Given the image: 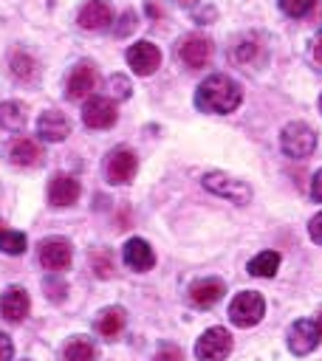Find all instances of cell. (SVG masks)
<instances>
[{
    "mask_svg": "<svg viewBox=\"0 0 322 361\" xmlns=\"http://www.w3.org/2000/svg\"><path fill=\"white\" fill-rule=\"evenodd\" d=\"M79 180L73 175H54L48 180V200L51 206H73L79 200Z\"/></svg>",
    "mask_w": 322,
    "mask_h": 361,
    "instance_id": "obj_14",
    "label": "cell"
},
{
    "mask_svg": "<svg viewBox=\"0 0 322 361\" xmlns=\"http://www.w3.org/2000/svg\"><path fill=\"white\" fill-rule=\"evenodd\" d=\"M11 355H14V344L6 333H0V361H11Z\"/></svg>",
    "mask_w": 322,
    "mask_h": 361,
    "instance_id": "obj_33",
    "label": "cell"
},
{
    "mask_svg": "<svg viewBox=\"0 0 322 361\" xmlns=\"http://www.w3.org/2000/svg\"><path fill=\"white\" fill-rule=\"evenodd\" d=\"M311 56H314V62L316 65H322V31L314 37V42H311Z\"/></svg>",
    "mask_w": 322,
    "mask_h": 361,
    "instance_id": "obj_35",
    "label": "cell"
},
{
    "mask_svg": "<svg viewBox=\"0 0 322 361\" xmlns=\"http://www.w3.org/2000/svg\"><path fill=\"white\" fill-rule=\"evenodd\" d=\"M107 85H110V96H113V99H127V96H130V82H127L121 73H113Z\"/></svg>",
    "mask_w": 322,
    "mask_h": 361,
    "instance_id": "obj_29",
    "label": "cell"
},
{
    "mask_svg": "<svg viewBox=\"0 0 322 361\" xmlns=\"http://www.w3.org/2000/svg\"><path fill=\"white\" fill-rule=\"evenodd\" d=\"M121 257H124V265L133 268V271H138V274H141V271H150V268L155 265V254H153V248L147 245V240H141V237L127 240Z\"/></svg>",
    "mask_w": 322,
    "mask_h": 361,
    "instance_id": "obj_16",
    "label": "cell"
},
{
    "mask_svg": "<svg viewBox=\"0 0 322 361\" xmlns=\"http://www.w3.org/2000/svg\"><path fill=\"white\" fill-rule=\"evenodd\" d=\"M314 6H316V0H280V8L288 17H305L314 11Z\"/></svg>",
    "mask_w": 322,
    "mask_h": 361,
    "instance_id": "obj_25",
    "label": "cell"
},
{
    "mask_svg": "<svg viewBox=\"0 0 322 361\" xmlns=\"http://www.w3.org/2000/svg\"><path fill=\"white\" fill-rule=\"evenodd\" d=\"M153 361H184V355H181V350H178L175 344H164V347L155 353Z\"/></svg>",
    "mask_w": 322,
    "mask_h": 361,
    "instance_id": "obj_31",
    "label": "cell"
},
{
    "mask_svg": "<svg viewBox=\"0 0 322 361\" xmlns=\"http://www.w3.org/2000/svg\"><path fill=\"white\" fill-rule=\"evenodd\" d=\"M280 268V254L277 251H260L257 257L249 259V274L251 276H274Z\"/></svg>",
    "mask_w": 322,
    "mask_h": 361,
    "instance_id": "obj_22",
    "label": "cell"
},
{
    "mask_svg": "<svg viewBox=\"0 0 322 361\" xmlns=\"http://www.w3.org/2000/svg\"><path fill=\"white\" fill-rule=\"evenodd\" d=\"M127 65H130L133 73L150 76V73H155L158 65H161V51H158L153 42L141 39V42L130 45V51H127Z\"/></svg>",
    "mask_w": 322,
    "mask_h": 361,
    "instance_id": "obj_11",
    "label": "cell"
},
{
    "mask_svg": "<svg viewBox=\"0 0 322 361\" xmlns=\"http://www.w3.org/2000/svg\"><path fill=\"white\" fill-rule=\"evenodd\" d=\"M280 147H282V152L288 158H308L314 152V147H316V133L305 121H291V124L282 127Z\"/></svg>",
    "mask_w": 322,
    "mask_h": 361,
    "instance_id": "obj_2",
    "label": "cell"
},
{
    "mask_svg": "<svg viewBox=\"0 0 322 361\" xmlns=\"http://www.w3.org/2000/svg\"><path fill=\"white\" fill-rule=\"evenodd\" d=\"M93 271H96V276H102V279H107V276H113V268H110V254L107 251H96L93 254Z\"/></svg>",
    "mask_w": 322,
    "mask_h": 361,
    "instance_id": "obj_30",
    "label": "cell"
},
{
    "mask_svg": "<svg viewBox=\"0 0 322 361\" xmlns=\"http://www.w3.org/2000/svg\"><path fill=\"white\" fill-rule=\"evenodd\" d=\"M71 254H73V251H71V243L62 240V237H48V240L40 243V262H42V268L51 271V274L65 271V268L71 265Z\"/></svg>",
    "mask_w": 322,
    "mask_h": 361,
    "instance_id": "obj_9",
    "label": "cell"
},
{
    "mask_svg": "<svg viewBox=\"0 0 322 361\" xmlns=\"http://www.w3.org/2000/svg\"><path fill=\"white\" fill-rule=\"evenodd\" d=\"M184 3H195V0H184Z\"/></svg>",
    "mask_w": 322,
    "mask_h": 361,
    "instance_id": "obj_39",
    "label": "cell"
},
{
    "mask_svg": "<svg viewBox=\"0 0 322 361\" xmlns=\"http://www.w3.org/2000/svg\"><path fill=\"white\" fill-rule=\"evenodd\" d=\"M257 54H260V45H257L254 39H243V42H237V45H234L232 59L243 65V62H249V59H251V56H257Z\"/></svg>",
    "mask_w": 322,
    "mask_h": 361,
    "instance_id": "obj_27",
    "label": "cell"
},
{
    "mask_svg": "<svg viewBox=\"0 0 322 361\" xmlns=\"http://www.w3.org/2000/svg\"><path fill=\"white\" fill-rule=\"evenodd\" d=\"M133 25H136V20H133V14H127V17H121V23H119V37H124V34H130L133 31Z\"/></svg>",
    "mask_w": 322,
    "mask_h": 361,
    "instance_id": "obj_36",
    "label": "cell"
},
{
    "mask_svg": "<svg viewBox=\"0 0 322 361\" xmlns=\"http://www.w3.org/2000/svg\"><path fill=\"white\" fill-rule=\"evenodd\" d=\"M124 324H127V316H124V310L121 307H105L102 313H99V319H96V333L102 336V338H116L121 330H124Z\"/></svg>",
    "mask_w": 322,
    "mask_h": 361,
    "instance_id": "obj_20",
    "label": "cell"
},
{
    "mask_svg": "<svg viewBox=\"0 0 322 361\" xmlns=\"http://www.w3.org/2000/svg\"><path fill=\"white\" fill-rule=\"evenodd\" d=\"M223 293H226V285L220 279H215V276H206V279H198V282L189 285V302L195 307H201V310L215 307Z\"/></svg>",
    "mask_w": 322,
    "mask_h": 361,
    "instance_id": "obj_13",
    "label": "cell"
},
{
    "mask_svg": "<svg viewBox=\"0 0 322 361\" xmlns=\"http://www.w3.org/2000/svg\"><path fill=\"white\" fill-rule=\"evenodd\" d=\"M25 245H28V240H25L23 231H11V228H3V231H0V251H3V254L17 257V254L25 251Z\"/></svg>",
    "mask_w": 322,
    "mask_h": 361,
    "instance_id": "obj_24",
    "label": "cell"
},
{
    "mask_svg": "<svg viewBox=\"0 0 322 361\" xmlns=\"http://www.w3.org/2000/svg\"><path fill=\"white\" fill-rule=\"evenodd\" d=\"M136 169H138V158H136V152L127 149V147H116V149L107 155V161H105V175H107V180L116 183V186L130 183L133 175H136Z\"/></svg>",
    "mask_w": 322,
    "mask_h": 361,
    "instance_id": "obj_7",
    "label": "cell"
},
{
    "mask_svg": "<svg viewBox=\"0 0 322 361\" xmlns=\"http://www.w3.org/2000/svg\"><path fill=\"white\" fill-rule=\"evenodd\" d=\"M68 133H71V124L59 110H45L37 118V135L42 141H65Z\"/></svg>",
    "mask_w": 322,
    "mask_h": 361,
    "instance_id": "obj_18",
    "label": "cell"
},
{
    "mask_svg": "<svg viewBox=\"0 0 322 361\" xmlns=\"http://www.w3.org/2000/svg\"><path fill=\"white\" fill-rule=\"evenodd\" d=\"M316 327H319V333H322V310H319V316H316Z\"/></svg>",
    "mask_w": 322,
    "mask_h": 361,
    "instance_id": "obj_37",
    "label": "cell"
},
{
    "mask_svg": "<svg viewBox=\"0 0 322 361\" xmlns=\"http://www.w3.org/2000/svg\"><path fill=\"white\" fill-rule=\"evenodd\" d=\"M42 288H45V293H48L51 302H62L65 299V282L59 276H45Z\"/></svg>",
    "mask_w": 322,
    "mask_h": 361,
    "instance_id": "obj_28",
    "label": "cell"
},
{
    "mask_svg": "<svg viewBox=\"0 0 322 361\" xmlns=\"http://www.w3.org/2000/svg\"><path fill=\"white\" fill-rule=\"evenodd\" d=\"M62 361H96V344L85 336H76L62 347Z\"/></svg>",
    "mask_w": 322,
    "mask_h": 361,
    "instance_id": "obj_21",
    "label": "cell"
},
{
    "mask_svg": "<svg viewBox=\"0 0 322 361\" xmlns=\"http://www.w3.org/2000/svg\"><path fill=\"white\" fill-rule=\"evenodd\" d=\"M116 118H119V110L110 96H90L82 107V121L90 130H107L116 124Z\"/></svg>",
    "mask_w": 322,
    "mask_h": 361,
    "instance_id": "obj_5",
    "label": "cell"
},
{
    "mask_svg": "<svg viewBox=\"0 0 322 361\" xmlns=\"http://www.w3.org/2000/svg\"><path fill=\"white\" fill-rule=\"evenodd\" d=\"M178 56H181V62H184L186 68H192V71L206 68L209 59H212V39L203 37V34H189V37L181 39Z\"/></svg>",
    "mask_w": 322,
    "mask_h": 361,
    "instance_id": "obj_8",
    "label": "cell"
},
{
    "mask_svg": "<svg viewBox=\"0 0 322 361\" xmlns=\"http://www.w3.org/2000/svg\"><path fill=\"white\" fill-rule=\"evenodd\" d=\"M28 307H31V299H28L25 288L14 285V288L3 290V296H0V316L6 322H23L28 316Z\"/></svg>",
    "mask_w": 322,
    "mask_h": 361,
    "instance_id": "obj_15",
    "label": "cell"
},
{
    "mask_svg": "<svg viewBox=\"0 0 322 361\" xmlns=\"http://www.w3.org/2000/svg\"><path fill=\"white\" fill-rule=\"evenodd\" d=\"M11 71H14V73H17L20 79H25V82L37 76V73H34V62H31V56H25L23 51L11 56Z\"/></svg>",
    "mask_w": 322,
    "mask_h": 361,
    "instance_id": "obj_26",
    "label": "cell"
},
{
    "mask_svg": "<svg viewBox=\"0 0 322 361\" xmlns=\"http://www.w3.org/2000/svg\"><path fill=\"white\" fill-rule=\"evenodd\" d=\"M229 353H232V336L226 327H209L195 344L198 361H223Z\"/></svg>",
    "mask_w": 322,
    "mask_h": 361,
    "instance_id": "obj_4",
    "label": "cell"
},
{
    "mask_svg": "<svg viewBox=\"0 0 322 361\" xmlns=\"http://www.w3.org/2000/svg\"><path fill=\"white\" fill-rule=\"evenodd\" d=\"M96 82H99V73H96V68L90 62L73 65L71 73H68V85H65L68 99H85V96H90V90L96 87Z\"/></svg>",
    "mask_w": 322,
    "mask_h": 361,
    "instance_id": "obj_12",
    "label": "cell"
},
{
    "mask_svg": "<svg viewBox=\"0 0 322 361\" xmlns=\"http://www.w3.org/2000/svg\"><path fill=\"white\" fill-rule=\"evenodd\" d=\"M203 186H206L209 192H215V195L232 200V203H240V206L251 200V189H249L243 180H237V178H232V175H226V172H209V175H203Z\"/></svg>",
    "mask_w": 322,
    "mask_h": 361,
    "instance_id": "obj_6",
    "label": "cell"
},
{
    "mask_svg": "<svg viewBox=\"0 0 322 361\" xmlns=\"http://www.w3.org/2000/svg\"><path fill=\"white\" fill-rule=\"evenodd\" d=\"M8 158H11V164H17V166H37V164L42 161V147H40L34 138L20 135V138H14V141L8 144Z\"/></svg>",
    "mask_w": 322,
    "mask_h": 361,
    "instance_id": "obj_19",
    "label": "cell"
},
{
    "mask_svg": "<svg viewBox=\"0 0 322 361\" xmlns=\"http://www.w3.org/2000/svg\"><path fill=\"white\" fill-rule=\"evenodd\" d=\"M319 110H322V96H319Z\"/></svg>",
    "mask_w": 322,
    "mask_h": 361,
    "instance_id": "obj_38",
    "label": "cell"
},
{
    "mask_svg": "<svg viewBox=\"0 0 322 361\" xmlns=\"http://www.w3.org/2000/svg\"><path fill=\"white\" fill-rule=\"evenodd\" d=\"M263 313H266V299H263L260 293H254V290L237 293V296L232 299V305H229V319H232V324H237V327H251V324H257V322L263 319Z\"/></svg>",
    "mask_w": 322,
    "mask_h": 361,
    "instance_id": "obj_3",
    "label": "cell"
},
{
    "mask_svg": "<svg viewBox=\"0 0 322 361\" xmlns=\"http://www.w3.org/2000/svg\"><path fill=\"white\" fill-rule=\"evenodd\" d=\"M311 197L316 200V203H322V169L314 175V180H311Z\"/></svg>",
    "mask_w": 322,
    "mask_h": 361,
    "instance_id": "obj_34",
    "label": "cell"
},
{
    "mask_svg": "<svg viewBox=\"0 0 322 361\" xmlns=\"http://www.w3.org/2000/svg\"><path fill=\"white\" fill-rule=\"evenodd\" d=\"M308 234H311V240H314V243H319V245H322V212L308 223Z\"/></svg>",
    "mask_w": 322,
    "mask_h": 361,
    "instance_id": "obj_32",
    "label": "cell"
},
{
    "mask_svg": "<svg viewBox=\"0 0 322 361\" xmlns=\"http://www.w3.org/2000/svg\"><path fill=\"white\" fill-rule=\"evenodd\" d=\"M319 338H322V333H319L316 322H311V319H299L288 327V350L294 355H308L311 350H316Z\"/></svg>",
    "mask_w": 322,
    "mask_h": 361,
    "instance_id": "obj_10",
    "label": "cell"
},
{
    "mask_svg": "<svg viewBox=\"0 0 322 361\" xmlns=\"http://www.w3.org/2000/svg\"><path fill=\"white\" fill-rule=\"evenodd\" d=\"M113 20V11L105 0H88L82 8H79V25L85 31H102L107 28Z\"/></svg>",
    "mask_w": 322,
    "mask_h": 361,
    "instance_id": "obj_17",
    "label": "cell"
},
{
    "mask_svg": "<svg viewBox=\"0 0 322 361\" xmlns=\"http://www.w3.org/2000/svg\"><path fill=\"white\" fill-rule=\"evenodd\" d=\"M240 87L234 79H229L226 73H212L206 76L198 90H195V104L203 113H232L240 104Z\"/></svg>",
    "mask_w": 322,
    "mask_h": 361,
    "instance_id": "obj_1",
    "label": "cell"
},
{
    "mask_svg": "<svg viewBox=\"0 0 322 361\" xmlns=\"http://www.w3.org/2000/svg\"><path fill=\"white\" fill-rule=\"evenodd\" d=\"M0 127L3 130H23L25 127V113L17 102H3L0 104Z\"/></svg>",
    "mask_w": 322,
    "mask_h": 361,
    "instance_id": "obj_23",
    "label": "cell"
}]
</instances>
